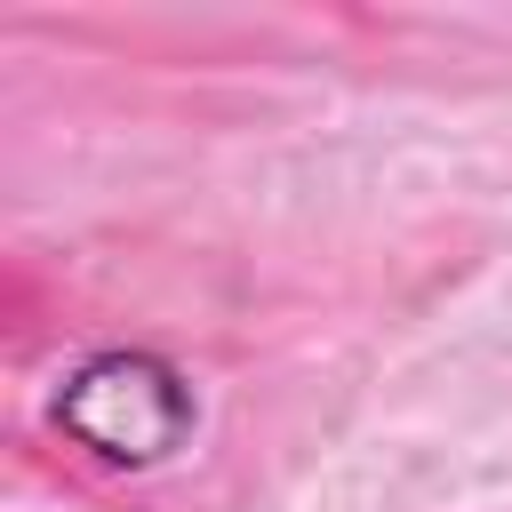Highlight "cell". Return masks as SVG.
I'll return each instance as SVG.
<instances>
[{"label":"cell","instance_id":"obj_1","mask_svg":"<svg viewBox=\"0 0 512 512\" xmlns=\"http://www.w3.org/2000/svg\"><path fill=\"white\" fill-rule=\"evenodd\" d=\"M56 424L96 464H128L136 472V464H160V456L184 448V432H192V384L160 352H96V360H80L64 376Z\"/></svg>","mask_w":512,"mask_h":512}]
</instances>
